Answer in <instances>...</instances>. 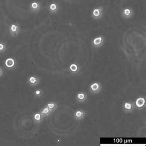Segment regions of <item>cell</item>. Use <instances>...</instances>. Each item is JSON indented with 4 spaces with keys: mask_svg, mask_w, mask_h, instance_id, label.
<instances>
[{
    "mask_svg": "<svg viewBox=\"0 0 146 146\" xmlns=\"http://www.w3.org/2000/svg\"><path fill=\"white\" fill-rule=\"evenodd\" d=\"M5 65L7 67L11 68L15 65V61L14 60L12 59L11 58L7 59L5 61Z\"/></svg>",
    "mask_w": 146,
    "mask_h": 146,
    "instance_id": "6da1fadb",
    "label": "cell"
},
{
    "mask_svg": "<svg viewBox=\"0 0 146 146\" xmlns=\"http://www.w3.org/2000/svg\"><path fill=\"white\" fill-rule=\"evenodd\" d=\"M101 7H99V8H96L94 9L93 11V16L95 17H99L101 15Z\"/></svg>",
    "mask_w": 146,
    "mask_h": 146,
    "instance_id": "7a4b0ae2",
    "label": "cell"
},
{
    "mask_svg": "<svg viewBox=\"0 0 146 146\" xmlns=\"http://www.w3.org/2000/svg\"><path fill=\"white\" fill-rule=\"evenodd\" d=\"M102 41V37H97V38H95L94 40H93V44H94V46H98L101 44Z\"/></svg>",
    "mask_w": 146,
    "mask_h": 146,
    "instance_id": "3957f363",
    "label": "cell"
},
{
    "mask_svg": "<svg viewBox=\"0 0 146 146\" xmlns=\"http://www.w3.org/2000/svg\"><path fill=\"white\" fill-rule=\"evenodd\" d=\"M145 103V101H144V99L143 98H139L137 99L136 101V105L138 107H142Z\"/></svg>",
    "mask_w": 146,
    "mask_h": 146,
    "instance_id": "277c9868",
    "label": "cell"
},
{
    "mask_svg": "<svg viewBox=\"0 0 146 146\" xmlns=\"http://www.w3.org/2000/svg\"><path fill=\"white\" fill-rule=\"evenodd\" d=\"M123 14L126 17H129L131 14V10L130 8H126L123 10Z\"/></svg>",
    "mask_w": 146,
    "mask_h": 146,
    "instance_id": "5b68a950",
    "label": "cell"
},
{
    "mask_svg": "<svg viewBox=\"0 0 146 146\" xmlns=\"http://www.w3.org/2000/svg\"><path fill=\"white\" fill-rule=\"evenodd\" d=\"M91 88L93 91H96L97 89H98L99 88V85L97 83H94L93 85H91Z\"/></svg>",
    "mask_w": 146,
    "mask_h": 146,
    "instance_id": "8992f818",
    "label": "cell"
},
{
    "mask_svg": "<svg viewBox=\"0 0 146 146\" xmlns=\"http://www.w3.org/2000/svg\"><path fill=\"white\" fill-rule=\"evenodd\" d=\"M70 69L71 70L73 71V72H75V71H77V66L76 64H72L70 67Z\"/></svg>",
    "mask_w": 146,
    "mask_h": 146,
    "instance_id": "52a82bcc",
    "label": "cell"
},
{
    "mask_svg": "<svg viewBox=\"0 0 146 146\" xmlns=\"http://www.w3.org/2000/svg\"><path fill=\"white\" fill-rule=\"evenodd\" d=\"M49 8L51 11H56L57 9V5L56 4H54V3H52V4H51L50 5V7H49Z\"/></svg>",
    "mask_w": 146,
    "mask_h": 146,
    "instance_id": "ba28073f",
    "label": "cell"
},
{
    "mask_svg": "<svg viewBox=\"0 0 146 146\" xmlns=\"http://www.w3.org/2000/svg\"><path fill=\"white\" fill-rule=\"evenodd\" d=\"M38 4L36 2H34L32 3V4H31V7H32V8L33 9H36L38 7Z\"/></svg>",
    "mask_w": 146,
    "mask_h": 146,
    "instance_id": "9c48e42d",
    "label": "cell"
},
{
    "mask_svg": "<svg viewBox=\"0 0 146 146\" xmlns=\"http://www.w3.org/2000/svg\"><path fill=\"white\" fill-rule=\"evenodd\" d=\"M11 30L12 32H15L17 30V27L15 25H12L11 27Z\"/></svg>",
    "mask_w": 146,
    "mask_h": 146,
    "instance_id": "30bf717a",
    "label": "cell"
},
{
    "mask_svg": "<svg viewBox=\"0 0 146 146\" xmlns=\"http://www.w3.org/2000/svg\"><path fill=\"white\" fill-rule=\"evenodd\" d=\"M49 108L47 107V108H44V110H43V111H42L41 113H42V114H43V115H46V114H48V113H49Z\"/></svg>",
    "mask_w": 146,
    "mask_h": 146,
    "instance_id": "8fae6325",
    "label": "cell"
},
{
    "mask_svg": "<svg viewBox=\"0 0 146 146\" xmlns=\"http://www.w3.org/2000/svg\"><path fill=\"white\" fill-rule=\"evenodd\" d=\"M35 119L37 121L40 120H41V115H40V114H39V113H36V114H35Z\"/></svg>",
    "mask_w": 146,
    "mask_h": 146,
    "instance_id": "7c38bea8",
    "label": "cell"
},
{
    "mask_svg": "<svg viewBox=\"0 0 146 146\" xmlns=\"http://www.w3.org/2000/svg\"><path fill=\"white\" fill-rule=\"evenodd\" d=\"M30 83H35L36 81V80L35 77H32L30 78Z\"/></svg>",
    "mask_w": 146,
    "mask_h": 146,
    "instance_id": "4fadbf2b",
    "label": "cell"
},
{
    "mask_svg": "<svg viewBox=\"0 0 146 146\" xmlns=\"http://www.w3.org/2000/svg\"><path fill=\"white\" fill-rule=\"evenodd\" d=\"M48 108H50V109H53V108H54V106H55V105H54V103H50V104H48Z\"/></svg>",
    "mask_w": 146,
    "mask_h": 146,
    "instance_id": "5bb4252c",
    "label": "cell"
},
{
    "mask_svg": "<svg viewBox=\"0 0 146 146\" xmlns=\"http://www.w3.org/2000/svg\"><path fill=\"white\" fill-rule=\"evenodd\" d=\"M125 107V108H126V109H130V108H131V104H130L126 103Z\"/></svg>",
    "mask_w": 146,
    "mask_h": 146,
    "instance_id": "9a60e30c",
    "label": "cell"
},
{
    "mask_svg": "<svg viewBox=\"0 0 146 146\" xmlns=\"http://www.w3.org/2000/svg\"><path fill=\"white\" fill-rule=\"evenodd\" d=\"M4 49V45L2 44V43H0V51H2Z\"/></svg>",
    "mask_w": 146,
    "mask_h": 146,
    "instance_id": "2e32d148",
    "label": "cell"
},
{
    "mask_svg": "<svg viewBox=\"0 0 146 146\" xmlns=\"http://www.w3.org/2000/svg\"><path fill=\"white\" fill-rule=\"evenodd\" d=\"M85 97V95L83 94H78V98L80 99H83Z\"/></svg>",
    "mask_w": 146,
    "mask_h": 146,
    "instance_id": "e0dca14e",
    "label": "cell"
},
{
    "mask_svg": "<svg viewBox=\"0 0 146 146\" xmlns=\"http://www.w3.org/2000/svg\"><path fill=\"white\" fill-rule=\"evenodd\" d=\"M82 115V113L80 111H78V112H77V113H76V116H78V117H79V116H80L81 115Z\"/></svg>",
    "mask_w": 146,
    "mask_h": 146,
    "instance_id": "ac0fdd59",
    "label": "cell"
},
{
    "mask_svg": "<svg viewBox=\"0 0 146 146\" xmlns=\"http://www.w3.org/2000/svg\"><path fill=\"white\" fill-rule=\"evenodd\" d=\"M2 74H3V71H2V70H1V68H0V77L2 75Z\"/></svg>",
    "mask_w": 146,
    "mask_h": 146,
    "instance_id": "d6986e66",
    "label": "cell"
},
{
    "mask_svg": "<svg viewBox=\"0 0 146 146\" xmlns=\"http://www.w3.org/2000/svg\"><path fill=\"white\" fill-rule=\"evenodd\" d=\"M36 93V94H38H38H40V91H36V93Z\"/></svg>",
    "mask_w": 146,
    "mask_h": 146,
    "instance_id": "ffe728a7",
    "label": "cell"
}]
</instances>
